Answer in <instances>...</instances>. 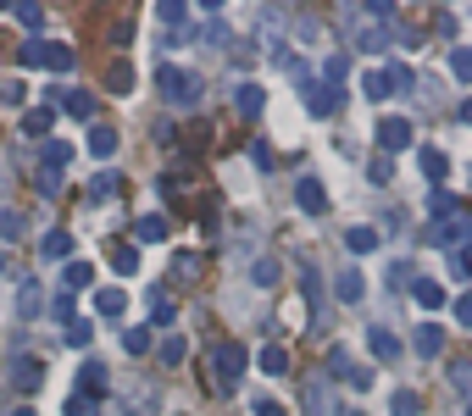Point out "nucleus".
<instances>
[{"label":"nucleus","instance_id":"f257e3e1","mask_svg":"<svg viewBox=\"0 0 472 416\" xmlns=\"http://www.w3.org/2000/svg\"><path fill=\"white\" fill-rule=\"evenodd\" d=\"M344 23H351V45L367 50V56H383L395 45V6H351L344 12Z\"/></svg>","mask_w":472,"mask_h":416},{"label":"nucleus","instance_id":"f03ea898","mask_svg":"<svg viewBox=\"0 0 472 416\" xmlns=\"http://www.w3.org/2000/svg\"><path fill=\"white\" fill-rule=\"evenodd\" d=\"M156 83H161V100H167L173 112H195V106H200V89H206V83H200V73L173 67V61L156 73Z\"/></svg>","mask_w":472,"mask_h":416},{"label":"nucleus","instance_id":"7ed1b4c3","mask_svg":"<svg viewBox=\"0 0 472 416\" xmlns=\"http://www.w3.org/2000/svg\"><path fill=\"white\" fill-rule=\"evenodd\" d=\"M244 372H251V356L234 344V339H222V344H212V389H222V394H234L239 383H244Z\"/></svg>","mask_w":472,"mask_h":416},{"label":"nucleus","instance_id":"20e7f679","mask_svg":"<svg viewBox=\"0 0 472 416\" xmlns=\"http://www.w3.org/2000/svg\"><path fill=\"white\" fill-rule=\"evenodd\" d=\"M73 45H23V67H50V73H73Z\"/></svg>","mask_w":472,"mask_h":416},{"label":"nucleus","instance_id":"39448f33","mask_svg":"<svg viewBox=\"0 0 472 416\" xmlns=\"http://www.w3.org/2000/svg\"><path fill=\"white\" fill-rule=\"evenodd\" d=\"M417 144V128L406 117H383L378 122V156H400V150H412Z\"/></svg>","mask_w":472,"mask_h":416},{"label":"nucleus","instance_id":"423d86ee","mask_svg":"<svg viewBox=\"0 0 472 416\" xmlns=\"http://www.w3.org/2000/svg\"><path fill=\"white\" fill-rule=\"evenodd\" d=\"M306 416H339V400H334V383H328V378H312V383H306Z\"/></svg>","mask_w":472,"mask_h":416},{"label":"nucleus","instance_id":"0eeeda50","mask_svg":"<svg viewBox=\"0 0 472 416\" xmlns=\"http://www.w3.org/2000/svg\"><path fill=\"white\" fill-rule=\"evenodd\" d=\"M295 205H300L306 217H322V212H328V189H322V178L306 173V178L295 183Z\"/></svg>","mask_w":472,"mask_h":416},{"label":"nucleus","instance_id":"6e6552de","mask_svg":"<svg viewBox=\"0 0 472 416\" xmlns=\"http://www.w3.org/2000/svg\"><path fill=\"white\" fill-rule=\"evenodd\" d=\"M300 95H306V112H312V117H334V112H339V89H328V83H312V78H306Z\"/></svg>","mask_w":472,"mask_h":416},{"label":"nucleus","instance_id":"1a4fd4ad","mask_svg":"<svg viewBox=\"0 0 472 416\" xmlns=\"http://www.w3.org/2000/svg\"><path fill=\"white\" fill-rule=\"evenodd\" d=\"M445 250H467L472 244V212H456V217H445V227L434 234Z\"/></svg>","mask_w":472,"mask_h":416},{"label":"nucleus","instance_id":"9d476101","mask_svg":"<svg viewBox=\"0 0 472 416\" xmlns=\"http://www.w3.org/2000/svg\"><path fill=\"white\" fill-rule=\"evenodd\" d=\"M412 350H417V356H428V361H439V356H445V327H439V322H417Z\"/></svg>","mask_w":472,"mask_h":416},{"label":"nucleus","instance_id":"9b49d317","mask_svg":"<svg viewBox=\"0 0 472 416\" xmlns=\"http://www.w3.org/2000/svg\"><path fill=\"white\" fill-rule=\"evenodd\" d=\"M45 100H61L78 122H89L95 117V95H84V89H45Z\"/></svg>","mask_w":472,"mask_h":416},{"label":"nucleus","instance_id":"f8f14e48","mask_svg":"<svg viewBox=\"0 0 472 416\" xmlns=\"http://www.w3.org/2000/svg\"><path fill=\"white\" fill-rule=\"evenodd\" d=\"M6 378H12V389H23V394H28V389H39V378H45V366H39L34 356H17V361L6 366Z\"/></svg>","mask_w":472,"mask_h":416},{"label":"nucleus","instance_id":"ddd939ff","mask_svg":"<svg viewBox=\"0 0 472 416\" xmlns=\"http://www.w3.org/2000/svg\"><path fill=\"white\" fill-rule=\"evenodd\" d=\"M334 295H339L344 305H356V300L367 295V278H361V266H339V278H334Z\"/></svg>","mask_w":472,"mask_h":416},{"label":"nucleus","instance_id":"4468645a","mask_svg":"<svg viewBox=\"0 0 472 416\" xmlns=\"http://www.w3.org/2000/svg\"><path fill=\"white\" fill-rule=\"evenodd\" d=\"M383 239H378V227H367V222H356V227H344V250L351 256H373Z\"/></svg>","mask_w":472,"mask_h":416},{"label":"nucleus","instance_id":"2eb2a0df","mask_svg":"<svg viewBox=\"0 0 472 416\" xmlns=\"http://www.w3.org/2000/svg\"><path fill=\"white\" fill-rule=\"evenodd\" d=\"M39 256L45 261H73V234L67 227H50V234L39 239Z\"/></svg>","mask_w":472,"mask_h":416},{"label":"nucleus","instance_id":"dca6fc26","mask_svg":"<svg viewBox=\"0 0 472 416\" xmlns=\"http://www.w3.org/2000/svg\"><path fill=\"white\" fill-rule=\"evenodd\" d=\"M412 300L422 311H445V283L439 278H412Z\"/></svg>","mask_w":472,"mask_h":416},{"label":"nucleus","instance_id":"f3484780","mask_svg":"<svg viewBox=\"0 0 472 416\" xmlns=\"http://www.w3.org/2000/svg\"><path fill=\"white\" fill-rule=\"evenodd\" d=\"M117 144H122V139H117V128H106V122H95V128H89V156H95V161H112Z\"/></svg>","mask_w":472,"mask_h":416},{"label":"nucleus","instance_id":"a211bd4d","mask_svg":"<svg viewBox=\"0 0 472 416\" xmlns=\"http://www.w3.org/2000/svg\"><path fill=\"white\" fill-rule=\"evenodd\" d=\"M78 289H95V266L89 261H67V273H61V295H78Z\"/></svg>","mask_w":472,"mask_h":416},{"label":"nucleus","instance_id":"6ab92c4d","mask_svg":"<svg viewBox=\"0 0 472 416\" xmlns=\"http://www.w3.org/2000/svg\"><path fill=\"white\" fill-rule=\"evenodd\" d=\"M367 350H373L378 361H395V356H400V339H395L389 327H367Z\"/></svg>","mask_w":472,"mask_h":416},{"label":"nucleus","instance_id":"aec40b11","mask_svg":"<svg viewBox=\"0 0 472 416\" xmlns=\"http://www.w3.org/2000/svg\"><path fill=\"white\" fill-rule=\"evenodd\" d=\"M56 128V106H34V112H23V134L28 139H45Z\"/></svg>","mask_w":472,"mask_h":416},{"label":"nucleus","instance_id":"412c9836","mask_svg":"<svg viewBox=\"0 0 472 416\" xmlns=\"http://www.w3.org/2000/svg\"><path fill=\"white\" fill-rule=\"evenodd\" d=\"M234 106H239V117H261V106H267L261 83H239V89H234Z\"/></svg>","mask_w":472,"mask_h":416},{"label":"nucleus","instance_id":"4be33fe9","mask_svg":"<svg viewBox=\"0 0 472 416\" xmlns=\"http://www.w3.org/2000/svg\"><path fill=\"white\" fill-rule=\"evenodd\" d=\"M134 239H139V244H156V239H167V217H161V212H145V217L134 222Z\"/></svg>","mask_w":472,"mask_h":416},{"label":"nucleus","instance_id":"5701e85b","mask_svg":"<svg viewBox=\"0 0 472 416\" xmlns=\"http://www.w3.org/2000/svg\"><path fill=\"white\" fill-rule=\"evenodd\" d=\"M17 311H23V317H39V311H45V295H39V278H23V283H17Z\"/></svg>","mask_w":472,"mask_h":416},{"label":"nucleus","instance_id":"b1692460","mask_svg":"<svg viewBox=\"0 0 472 416\" xmlns=\"http://www.w3.org/2000/svg\"><path fill=\"white\" fill-rule=\"evenodd\" d=\"M383 78H389V95H412V89H417V73L406 67V61H389Z\"/></svg>","mask_w":472,"mask_h":416},{"label":"nucleus","instance_id":"393cba45","mask_svg":"<svg viewBox=\"0 0 472 416\" xmlns=\"http://www.w3.org/2000/svg\"><path fill=\"white\" fill-rule=\"evenodd\" d=\"M28 234V217L17 212V205H6V212H0V244H17Z\"/></svg>","mask_w":472,"mask_h":416},{"label":"nucleus","instance_id":"a878e982","mask_svg":"<svg viewBox=\"0 0 472 416\" xmlns=\"http://www.w3.org/2000/svg\"><path fill=\"white\" fill-rule=\"evenodd\" d=\"M445 378H450V389H456L461 400L472 405V361H450V366H445Z\"/></svg>","mask_w":472,"mask_h":416},{"label":"nucleus","instance_id":"bb28decb","mask_svg":"<svg viewBox=\"0 0 472 416\" xmlns=\"http://www.w3.org/2000/svg\"><path fill=\"white\" fill-rule=\"evenodd\" d=\"M300 289H306V300H312V317L322 322L328 311H322V273H317V266H306V278H300Z\"/></svg>","mask_w":472,"mask_h":416},{"label":"nucleus","instance_id":"cd10ccee","mask_svg":"<svg viewBox=\"0 0 472 416\" xmlns=\"http://www.w3.org/2000/svg\"><path fill=\"white\" fill-rule=\"evenodd\" d=\"M78 389L100 400V394H106V366H100V361H84V372H78Z\"/></svg>","mask_w":472,"mask_h":416},{"label":"nucleus","instance_id":"c85d7f7f","mask_svg":"<svg viewBox=\"0 0 472 416\" xmlns=\"http://www.w3.org/2000/svg\"><path fill=\"white\" fill-rule=\"evenodd\" d=\"M112 266H117V273H122V278H134V273H139V250L117 239V244H112Z\"/></svg>","mask_w":472,"mask_h":416},{"label":"nucleus","instance_id":"c756f323","mask_svg":"<svg viewBox=\"0 0 472 416\" xmlns=\"http://www.w3.org/2000/svg\"><path fill=\"white\" fill-rule=\"evenodd\" d=\"M417 161H422V173L428 178H434V183H445V173H450V161L434 150V144H422V150H417Z\"/></svg>","mask_w":472,"mask_h":416},{"label":"nucleus","instance_id":"7c9ffc66","mask_svg":"<svg viewBox=\"0 0 472 416\" xmlns=\"http://www.w3.org/2000/svg\"><path fill=\"white\" fill-rule=\"evenodd\" d=\"M73 161V144L67 139H45V173H61Z\"/></svg>","mask_w":472,"mask_h":416},{"label":"nucleus","instance_id":"2f4dec72","mask_svg":"<svg viewBox=\"0 0 472 416\" xmlns=\"http://www.w3.org/2000/svg\"><path fill=\"white\" fill-rule=\"evenodd\" d=\"M251 283H256V289H273V283H278V261H273V256H256V261H251Z\"/></svg>","mask_w":472,"mask_h":416},{"label":"nucleus","instance_id":"473e14b6","mask_svg":"<svg viewBox=\"0 0 472 416\" xmlns=\"http://www.w3.org/2000/svg\"><path fill=\"white\" fill-rule=\"evenodd\" d=\"M106 89H112V95H128V89H134V67L112 61V67H106Z\"/></svg>","mask_w":472,"mask_h":416},{"label":"nucleus","instance_id":"72a5a7b5","mask_svg":"<svg viewBox=\"0 0 472 416\" xmlns=\"http://www.w3.org/2000/svg\"><path fill=\"white\" fill-rule=\"evenodd\" d=\"M256 361H261V372H273V378H283V372H290V356H283L278 344H267V350H261Z\"/></svg>","mask_w":472,"mask_h":416},{"label":"nucleus","instance_id":"f704fd0d","mask_svg":"<svg viewBox=\"0 0 472 416\" xmlns=\"http://www.w3.org/2000/svg\"><path fill=\"white\" fill-rule=\"evenodd\" d=\"M122 350H128V356H145V350H151V327H122Z\"/></svg>","mask_w":472,"mask_h":416},{"label":"nucleus","instance_id":"c9c22d12","mask_svg":"<svg viewBox=\"0 0 472 416\" xmlns=\"http://www.w3.org/2000/svg\"><path fill=\"white\" fill-rule=\"evenodd\" d=\"M361 95H367V100H389V78H383V67H373V73L361 78Z\"/></svg>","mask_w":472,"mask_h":416},{"label":"nucleus","instance_id":"e433bc0d","mask_svg":"<svg viewBox=\"0 0 472 416\" xmlns=\"http://www.w3.org/2000/svg\"><path fill=\"white\" fill-rule=\"evenodd\" d=\"M450 73H456L461 83H472V45H456V50H450Z\"/></svg>","mask_w":472,"mask_h":416},{"label":"nucleus","instance_id":"4c0bfd02","mask_svg":"<svg viewBox=\"0 0 472 416\" xmlns=\"http://www.w3.org/2000/svg\"><path fill=\"white\" fill-rule=\"evenodd\" d=\"M428 212H434V217H456V212H461V200H456V195H445V189H434V195H428Z\"/></svg>","mask_w":472,"mask_h":416},{"label":"nucleus","instance_id":"58836bf2","mask_svg":"<svg viewBox=\"0 0 472 416\" xmlns=\"http://www.w3.org/2000/svg\"><path fill=\"white\" fill-rule=\"evenodd\" d=\"M122 305H128V295H122V289H100V295H95V311H106V317H117Z\"/></svg>","mask_w":472,"mask_h":416},{"label":"nucleus","instance_id":"ea45409f","mask_svg":"<svg viewBox=\"0 0 472 416\" xmlns=\"http://www.w3.org/2000/svg\"><path fill=\"white\" fill-rule=\"evenodd\" d=\"M183 350H190V344H183L178 333H167V339H161V356H156V361H161V366H178V361H183Z\"/></svg>","mask_w":472,"mask_h":416},{"label":"nucleus","instance_id":"a19ab883","mask_svg":"<svg viewBox=\"0 0 472 416\" xmlns=\"http://www.w3.org/2000/svg\"><path fill=\"white\" fill-rule=\"evenodd\" d=\"M151 327H173V305H167V295H151Z\"/></svg>","mask_w":472,"mask_h":416},{"label":"nucleus","instance_id":"79ce46f5","mask_svg":"<svg viewBox=\"0 0 472 416\" xmlns=\"http://www.w3.org/2000/svg\"><path fill=\"white\" fill-rule=\"evenodd\" d=\"M389 405H395V416H422V394L400 389V394H395V400H389Z\"/></svg>","mask_w":472,"mask_h":416},{"label":"nucleus","instance_id":"37998d69","mask_svg":"<svg viewBox=\"0 0 472 416\" xmlns=\"http://www.w3.org/2000/svg\"><path fill=\"white\" fill-rule=\"evenodd\" d=\"M67 416H100V400H95V394H84V389H78L73 400H67Z\"/></svg>","mask_w":472,"mask_h":416},{"label":"nucleus","instance_id":"c03bdc74","mask_svg":"<svg viewBox=\"0 0 472 416\" xmlns=\"http://www.w3.org/2000/svg\"><path fill=\"white\" fill-rule=\"evenodd\" d=\"M117 195V173H95V183H89V200H112Z\"/></svg>","mask_w":472,"mask_h":416},{"label":"nucleus","instance_id":"a18cd8bd","mask_svg":"<svg viewBox=\"0 0 472 416\" xmlns=\"http://www.w3.org/2000/svg\"><path fill=\"white\" fill-rule=\"evenodd\" d=\"M322 83H328V89H339V83H344V56H328L322 61Z\"/></svg>","mask_w":472,"mask_h":416},{"label":"nucleus","instance_id":"49530a36","mask_svg":"<svg viewBox=\"0 0 472 416\" xmlns=\"http://www.w3.org/2000/svg\"><path fill=\"white\" fill-rule=\"evenodd\" d=\"M183 17H190V6H183V0H161V23H167V28H178Z\"/></svg>","mask_w":472,"mask_h":416},{"label":"nucleus","instance_id":"de8ad7c7","mask_svg":"<svg viewBox=\"0 0 472 416\" xmlns=\"http://www.w3.org/2000/svg\"><path fill=\"white\" fill-rule=\"evenodd\" d=\"M412 261H395V266H389V289H412Z\"/></svg>","mask_w":472,"mask_h":416},{"label":"nucleus","instance_id":"09e8293b","mask_svg":"<svg viewBox=\"0 0 472 416\" xmlns=\"http://www.w3.org/2000/svg\"><path fill=\"white\" fill-rule=\"evenodd\" d=\"M450 273H456V278H472V244H467V250H450Z\"/></svg>","mask_w":472,"mask_h":416},{"label":"nucleus","instance_id":"8fccbe9b","mask_svg":"<svg viewBox=\"0 0 472 416\" xmlns=\"http://www.w3.org/2000/svg\"><path fill=\"white\" fill-rule=\"evenodd\" d=\"M89 339H95V327H89V322H67V344L89 350Z\"/></svg>","mask_w":472,"mask_h":416},{"label":"nucleus","instance_id":"3c124183","mask_svg":"<svg viewBox=\"0 0 472 416\" xmlns=\"http://www.w3.org/2000/svg\"><path fill=\"white\" fill-rule=\"evenodd\" d=\"M23 83H17V78H6V83H0V100H6V106H23Z\"/></svg>","mask_w":472,"mask_h":416},{"label":"nucleus","instance_id":"603ef678","mask_svg":"<svg viewBox=\"0 0 472 416\" xmlns=\"http://www.w3.org/2000/svg\"><path fill=\"white\" fill-rule=\"evenodd\" d=\"M17 23H23V28H39V23H45V12H39V6H28V0H23V6H17Z\"/></svg>","mask_w":472,"mask_h":416},{"label":"nucleus","instance_id":"864d4df0","mask_svg":"<svg viewBox=\"0 0 472 416\" xmlns=\"http://www.w3.org/2000/svg\"><path fill=\"white\" fill-rule=\"evenodd\" d=\"M344 383H351V389H373V366H351V372H344Z\"/></svg>","mask_w":472,"mask_h":416},{"label":"nucleus","instance_id":"5fc2aeb1","mask_svg":"<svg viewBox=\"0 0 472 416\" xmlns=\"http://www.w3.org/2000/svg\"><path fill=\"white\" fill-rule=\"evenodd\" d=\"M367 178H373V183H389V156H373V161H367Z\"/></svg>","mask_w":472,"mask_h":416},{"label":"nucleus","instance_id":"6e6d98bb","mask_svg":"<svg viewBox=\"0 0 472 416\" xmlns=\"http://www.w3.org/2000/svg\"><path fill=\"white\" fill-rule=\"evenodd\" d=\"M328 372H334V378H344V372H351V350H334V356H328Z\"/></svg>","mask_w":472,"mask_h":416},{"label":"nucleus","instance_id":"4d7b16f0","mask_svg":"<svg viewBox=\"0 0 472 416\" xmlns=\"http://www.w3.org/2000/svg\"><path fill=\"white\" fill-rule=\"evenodd\" d=\"M178 278H200V256L183 250V256H178Z\"/></svg>","mask_w":472,"mask_h":416},{"label":"nucleus","instance_id":"13d9d810","mask_svg":"<svg viewBox=\"0 0 472 416\" xmlns=\"http://www.w3.org/2000/svg\"><path fill=\"white\" fill-rule=\"evenodd\" d=\"M56 322H73V295H56V311H50Z\"/></svg>","mask_w":472,"mask_h":416},{"label":"nucleus","instance_id":"bf43d9fd","mask_svg":"<svg viewBox=\"0 0 472 416\" xmlns=\"http://www.w3.org/2000/svg\"><path fill=\"white\" fill-rule=\"evenodd\" d=\"M456 322H461V327H472V295H461V300H456Z\"/></svg>","mask_w":472,"mask_h":416},{"label":"nucleus","instance_id":"052dcab7","mask_svg":"<svg viewBox=\"0 0 472 416\" xmlns=\"http://www.w3.org/2000/svg\"><path fill=\"white\" fill-rule=\"evenodd\" d=\"M256 416H290V411H283L278 400H256Z\"/></svg>","mask_w":472,"mask_h":416},{"label":"nucleus","instance_id":"680f3d73","mask_svg":"<svg viewBox=\"0 0 472 416\" xmlns=\"http://www.w3.org/2000/svg\"><path fill=\"white\" fill-rule=\"evenodd\" d=\"M461 122H472V95H467V100H461Z\"/></svg>","mask_w":472,"mask_h":416},{"label":"nucleus","instance_id":"e2e57ef3","mask_svg":"<svg viewBox=\"0 0 472 416\" xmlns=\"http://www.w3.org/2000/svg\"><path fill=\"white\" fill-rule=\"evenodd\" d=\"M12 416H39V411H28V405H17V411H12Z\"/></svg>","mask_w":472,"mask_h":416},{"label":"nucleus","instance_id":"0e129e2a","mask_svg":"<svg viewBox=\"0 0 472 416\" xmlns=\"http://www.w3.org/2000/svg\"><path fill=\"white\" fill-rule=\"evenodd\" d=\"M6 266H12V261H6V250H0V273H6Z\"/></svg>","mask_w":472,"mask_h":416},{"label":"nucleus","instance_id":"69168bd1","mask_svg":"<svg viewBox=\"0 0 472 416\" xmlns=\"http://www.w3.org/2000/svg\"><path fill=\"white\" fill-rule=\"evenodd\" d=\"M178 416H183V411H178Z\"/></svg>","mask_w":472,"mask_h":416}]
</instances>
